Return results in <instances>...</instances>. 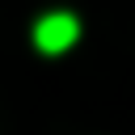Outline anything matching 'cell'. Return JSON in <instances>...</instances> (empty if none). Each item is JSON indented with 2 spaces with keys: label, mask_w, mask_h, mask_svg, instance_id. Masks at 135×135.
Segmentation results:
<instances>
[{
  "label": "cell",
  "mask_w": 135,
  "mask_h": 135,
  "mask_svg": "<svg viewBox=\"0 0 135 135\" xmlns=\"http://www.w3.org/2000/svg\"><path fill=\"white\" fill-rule=\"evenodd\" d=\"M76 38H80V21H76L72 13H46V17L34 25V42H38V51H46V55L68 51Z\"/></svg>",
  "instance_id": "obj_1"
}]
</instances>
